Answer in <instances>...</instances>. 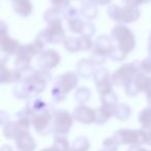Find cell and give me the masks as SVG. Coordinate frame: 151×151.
<instances>
[{
	"label": "cell",
	"instance_id": "4",
	"mask_svg": "<svg viewBox=\"0 0 151 151\" xmlns=\"http://www.w3.org/2000/svg\"><path fill=\"white\" fill-rule=\"evenodd\" d=\"M112 42H116V46L118 49L124 52L126 55L129 54L136 47V37L132 31L123 24H118L114 26L111 32Z\"/></svg>",
	"mask_w": 151,
	"mask_h": 151
},
{
	"label": "cell",
	"instance_id": "29",
	"mask_svg": "<svg viewBox=\"0 0 151 151\" xmlns=\"http://www.w3.org/2000/svg\"><path fill=\"white\" fill-rule=\"evenodd\" d=\"M13 94H14V96L19 99H26L29 97V94H28L27 90H26L25 86H24L23 82H22V80L17 82V85L14 87Z\"/></svg>",
	"mask_w": 151,
	"mask_h": 151
},
{
	"label": "cell",
	"instance_id": "34",
	"mask_svg": "<svg viewBox=\"0 0 151 151\" xmlns=\"http://www.w3.org/2000/svg\"><path fill=\"white\" fill-rule=\"evenodd\" d=\"M126 56H127V55H126L125 53L122 52L120 49H118L117 47H115V46H114V48L112 49V51L110 52V54L108 55V57H109L110 59H112L113 61H115V62L123 61L124 59L126 58Z\"/></svg>",
	"mask_w": 151,
	"mask_h": 151
},
{
	"label": "cell",
	"instance_id": "15",
	"mask_svg": "<svg viewBox=\"0 0 151 151\" xmlns=\"http://www.w3.org/2000/svg\"><path fill=\"white\" fill-rule=\"evenodd\" d=\"M15 141L18 151H34L36 148V142L29 132L19 134L15 138Z\"/></svg>",
	"mask_w": 151,
	"mask_h": 151
},
{
	"label": "cell",
	"instance_id": "3",
	"mask_svg": "<svg viewBox=\"0 0 151 151\" xmlns=\"http://www.w3.org/2000/svg\"><path fill=\"white\" fill-rule=\"evenodd\" d=\"M113 138L117 142L118 145H149L150 138H149L148 129L140 128V129H129V128H121L114 132Z\"/></svg>",
	"mask_w": 151,
	"mask_h": 151
},
{
	"label": "cell",
	"instance_id": "32",
	"mask_svg": "<svg viewBox=\"0 0 151 151\" xmlns=\"http://www.w3.org/2000/svg\"><path fill=\"white\" fill-rule=\"evenodd\" d=\"M61 16H62L61 9H56V7H51L44 14V20L48 23L49 21H52V20L61 19Z\"/></svg>",
	"mask_w": 151,
	"mask_h": 151
},
{
	"label": "cell",
	"instance_id": "39",
	"mask_svg": "<svg viewBox=\"0 0 151 151\" xmlns=\"http://www.w3.org/2000/svg\"><path fill=\"white\" fill-rule=\"evenodd\" d=\"M50 2L52 3L53 7H56L61 11L69 5V0H50Z\"/></svg>",
	"mask_w": 151,
	"mask_h": 151
},
{
	"label": "cell",
	"instance_id": "42",
	"mask_svg": "<svg viewBox=\"0 0 151 151\" xmlns=\"http://www.w3.org/2000/svg\"><path fill=\"white\" fill-rule=\"evenodd\" d=\"M9 114H7L5 111H2V110H0V126H2L4 123H6V122L9 121Z\"/></svg>",
	"mask_w": 151,
	"mask_h": 151
},
{
	"label": "cell",
	"instance_id": "24",
	"mask_svg": "<svg viewBox=\"0 0 151 151\" xmlns=\"http://www.w3.org/2000/svg\"><path fill=\"white\" fill-rule=\"evenodd\" d=\"M90 148V142L86 137H79L71 143L69 149L75 151H88Z\"/></svg>",
	"mask_w": 151,
	"mask_h": 151
},
{
	"label": "cell",
	"instance_id": "49",
	"mask_svg": "<svg viewBox=\"0 0 151 151\" xmlns=\"http://www.w3.org/2000/svg\"><path fill=\"white\" fill-rule=\"evenodd\" d=\"M99 151H105V150H104V149H103V150H99Z\"/></svg>",
	"mask_w": 151,
	"mask_h": 151
},
{
	"label": "cell",
	"instance_id": "22",
	"mask_svg": "<svg viewBox=\"0 0 151 151\" xmlns=\"http://www.w3.org/2000/svg\"><path fill=\"white\" fill-rule=\"evenodd\" d=\"M132 114V109L127 104H117L115 106V113H114V117L117 118L120 121H124L127 120L130 117Z\"/></svg>",
	"mask_w": 151,
	"mask_h": 151
},
{
	"label": "cell",
	"instance_id": "12",
	"mask_svg": "<svg viewBox=\"0 0 151 151\" xmlns=\"http://www.w3.org/2000/svg\"><path fill=\"white\" fill-rule=\"evenodd\" d=\"M114 48V44L112 42L111 37L106 34L99 35L95 38L93 42L92 46V56H99V57H108L112 49Z\"/></svg>",
	"mask_w": 151,
	"mask_h": 151
},
{
	"label": "cell",
	"instance_id": "19",
	"mask_svg": "<svg viewBox=\"0 0 151 151\" xmlns=\"http://www.w3.org/2000/svg\"><path fill=\"white\" fill-rule=\"evenodd\" d=\"M20 44L18 40H16L15 38H13L12 36H9V34L2 36L0 38V49L5 52L7 55H15L17 52L18 48H19Z\"/></svg>",
	"mask_w": 151,
	"mask_h": 151
},
{
	"label": "cell",
	"instance_id": "36",
	"mask_svg": "<svg viewBox=\"0 0 151 151\" xmlns=\"http://www.w3.org/2000/svg\"><path fill=\"white\" fill-rule=\"evenodd\" d=\"M62 16L67 20V21H68V20L78 18L79 17V11L76 9V7L68 5V6L65 7L64 9H62Z\"/></svg>",
	"mask_w": 151,
	"mask_h": 151
},
{
	"label": "cell",
	"instance_id": "35",
	"mask_svg": "<svg viewBox=\"0 0 151 151\" xmlns=\"http://www.w3.org/2000/svg\"><path fill=\"white\" fill-rule=\"evenodd\" d=\"M103 147L105 151H117L119 148V145L117 144L115 139L111 137V138H106L103 141Z\"/></svg>",
	"mask_w": 151,
	"mask_h": 151
},
{
	"label": "cell",
	"instance_id": "44",
	"mask_svg": "<svg viewBox=\"0 0 151 151\" xmlns=\"http://www.w3.org/2000/svg\"><path fill=\"white\" fill-rule=\"evenodd\" d=\"M127 151H149L148 149L144 148L142 146H137V145H132V146L128 147Z\"/></svg>",
	"mask_w": 151,
	"mask_h": 151
},
{
	"label": "cell",
	"instance_id": "38",
	"mask_svg": "<svg viewBox=\"0 0 151 151\" xmlns=\"http://www.w3.org/2000/svg\"><path fill=\"white\" fill-rule=\"evenodd\" d=\"M139 67H140V71H143V73H147L148 75L151 70V61L150 58L147 57L144 60L139 61Z\"/></svg>",
	"mask_w": 151,
	"mask_h": 151
},
{
	"label": "cell",
	"instance_id": "14",
	"mask_svg": "<svg viewBox=\"0 0 151 151\" xmlns=\"http://www.w3.org/2000/svg\"><path fill=\"white\" fill-rule=\"evenodd\" d=\"M42 50H44V48L34 40L33 42H30V44L20 45L17 52H16V57L31 61V59L40 54Z\"/></svg>",
	"mask_w": 151,
	"mask_h": 151
},
{
	"label": "cell",
	"instance_id": "13",
	"mask_svg": "<svg viewBox=\"0 0 151 151\" xmlns=\"http://www.w3.org/2000/svg\"><path fill=\"white\" fill-rule=\"evenodd\" d=\"M73 119L82 124H92L95 122L94 110L86 105H78L71 114Z\"/></svg>",
	"mask_w": 151,
	"mask_h": 151
},
{
	"label": "cell",
	"instance_id": "1",
	"mask_svg": "<svg viewBox=\"0 0 151 151\" xmlns=\"http://www.w3.org/2000/svg\"><path fill=\"white\" fill-rule=\"evenodd\" d=\"M79 83V76L75 71H67L58 76L51 89V95L55 103H61L70 91L77 88Z\"/></svg>",
	"mask_w": 151,
	"mask_h": 151
},
{
	"label": "cell",
	"instance_id": "41",
	"mask_svg": "<svg viewBox=\"0 0 151 151\" xmlns=\"http://www.w3.org/2000/svg\"><path fill=\"white\" fill-rule=\"evenodd\" d=\"M9 33V26L5 22L0 20V38Z\"/></svg>",
	"mask_w": 151,
	"mask_h": 151
},
{
	"label": "cell",
	"instance_id": "37",
	"mask_svg": "<svg viewBox=\"0 0 151 151\" xmlns=\"http://www.w3.org/2000/svg\"><path fill=\"white\" fill-rule=\"evenodd\" d=\"M95 26L93 25L92 23L90 22H85V25H84V28H83V31L81 33V35H84V36H87V37H92L93 35L95 34Z\"/></svg>",
	"mask_w": 151,
	"mask_h": 151
},
{
	"label": "cell",
	"instance_id": "11",
	"mask_svg": "<svg viewBox=\"0 0 151 151\" xmlns=\"http://www.w3.org/2000/svg\"><path fill=\"white\" fill-rule=\"evenodd\" d=\"M61 57L60 54L56 50L49 49V50H42L38 54V69H50L56 67L60 63Z\"/></svg>",
	"mask_w": 151,
	"mask_h": 151
},
{
	"label": "cell",
	"instance_id": "10",
	"mask_svg": "<svg viewBox=\"0 0 151 151\" xmlns=\"http://www.w3.org/2000/svg\"><path fill=\"white\" fill-rule=\"evenodd\" d=\"M47 24H48V26L44 30L47 34L49 44L57 45L62 42L65 38V32L63 29L61 19L52 20V21H49Z\"/></svg>",
	"mask_w": 151,
	"mask_h": 151
},
{
	"label": "cell",
	"instance_id": "27",
	"mask_svg": "<svg viewBox=\"0 0 151 151\" xmlns=\"http://www.w3.org/2000/svg\"><path fill=\"white\" fill-rule=\"evenodd\" d=\"M67 25H68V29L73 33L81 34L83 31V28H84L85 22L80 17H78V18H75V19L68 20L67 21Z\"/></svg>",
	"mask_w": 151,
	"mask_h": 151
},
{
	"label": "cell",
	"instance_id": "8",
	"mask_svg": "<svg viewBox=\"0 0 151 151\" xmlns=\"http://www.w3.org/2000/svg\"><path fill=\"white\" fill-rule=\"evenodd\" d=\"M73 123L71 114L64 109L57 110L53 113L51 132L55 136H65L69 132Z\"/></svg>",
	"mask_w": 151,
	"mask_h": 151
},
{
	"label": "cell",
	"instance_id": "5",
	"mask_svg": "<svg viewBox=\"0 0 151 151\" xmlns=\"http://www.w3.org/2000/svg\"><path fill=\"white\" fill-rule=\"evenodd\" d=\"M107 14L109 18H111L113 21L117 22L118 24H129L132 22H136L140 18L141 11L136 6L132 5H123L120 6L117 4L109 5L107 9Z\"/></svg>",
	"mask_w": 151,
	"mask_h": 151
},
{
	"label": "cell",
	"instance_id": "6",
	"mask_svg": "<svg viewBox=\"0 0 151 151\" xmlns=\"http://www.w3.org/2000/svg\"><path fill=\"white\" fill-rule=\"evenodd\" d=\"M27 112V111H26ZM30 119V124L33 125L34 129L40 134L46 136L51 132V124H52L53 113L50 111L49 107H46L42 110L28 113Z\"/></svg>",
	"mask_w": 151,
	"mask_h": 151
},
{
	"label": "cell",
	"instance_id": "45",
	"mask_svg": "<svg viewBox=\"0 0 151 151\" xmlns=\"http://www.w3.org/2000/svg\"><path fill=\"white\" fill-rule=\"evenodd\" d=\"M90 2L94 3V4H101V5H107L111 2L112 0H89Z\"/></svg>",
	"mask_w": 151,
	"mask_h": 151
},
{
	"label": "cell",
	"instance_id": "33",
	"mask_svg": "<svg viewBox=\"0 0 151 151\" xmlns=\"http://www.w3.org/2000/svg\"><path fill=\"white\" fill-rule=\"evenodd\" d=\"M78 40H79V48H80V51L88 52V51H90L91 49H92L93 42L90 37L81 35L80 37H78Z\"/></svg>",
	"mask_w": 151,
	"mask_h": 151
},
{
	"label": "cell",
	"instance_id": "2",
	"mask_svg": "<svg viewBox=\"0 0 151 151\" xmlns=\"http://www.w3.org/2000/svg\"><path fill=\"white\" fill-rule=\"evenodd\" d=\"M27 73V71H25ZM22 82L25 86L29 96L40 94L46 89L48 82L51 80L50 71L47 69H32L28 70L27 75H22Z\"/></svg>",
	"mask_w": 151,
	"mask_h": 151
},
{
	"label": "cell",
	"instance_id": "46",
	"mask_svg": "<svg viewBox=\"0 0 151 151\" xmlns=\"http://www.w3.org/2000/svg\"><path fill=\"white\" fill-rule=\"evenodd\" d=\"M0 151H14V150H13V148H12L11 145L4 144V145H2V146L0 147Z\"/></svg>",
	"mask_w": 151,
	"mask_h": 151
},
{
	"label": "cell",
	"instance_id": "17",
	"mask_svg": "<svg viewBox=\"0 0 151 151\" xmlns=\"http://www.w3.org/2000/svg\"><path fill=\"white\" fill-rule=\"evenodd\" d=\"M76 69H77V75L81 78L88 79L92 77L93 71L95 69V65L93 61L90 58H83L77 63L76 65Z\"/></svg>",
	"mask_w": 151,
	"mask_h": 151
},
{
	"label": "cell",
	"instance_id": "7",
	"mask_svg": "<svg viewBox=\"0 0 151 151\" xmlns=\"http://www.w3.org/2000/svg\"><path fill=\"white\" fill-rule=\"evenodd\" d=\"M138 71H140L139 61L125 63V64L121 65L119 68L116 69L112 73V76H110L112 84L118 87H125L132 80L134 76Z\"/></svg>",
	"mask_w": 151,
	"mask_h": 151
},
{
	"label": "cell",
	"instance_id": "43",
	"mask_svg": "<svg viewBox=\"0 0 151 151\" xmlns=\"http://www.w3.org/2000/svg\"><path fill=\"white\" fill-rule=\"evenodd\" d=\"M9 55H7L5 52H3L1 49H0V64L1 65H6L7 61H9Z\"/></svg>",
	"mask_w": 151,
	"mask_h": 151
},
{
	"label": "cell",
	"instance_id": "9",
	"mask_svg": "<svg viewBox=\"0 0 151 151\" xmlns=\"http://www.w3.org/2000/svg\"><path fill=\"white\" fill-rule=\"evenodd\" d=\"M92 77L99 95L113 90V84H112L111 78H110V73L106 67L99 66L97 68H95Z\"/></svg>",
	"mask_w": 151,
	"mask_h": 151
},
{
	"label": "cell",
	"instance_id": "23",
	"mask_svg": "<svg viewBox=\"0 0 151 151\" xmlns=\"http://www.w3.org/2000/svg\"><path fill=\"white\" fill-rule=\"evenodd\" d=\"M90 96H91V91L87 87L81 86L76 89L75 99L78 103V105H85L90 99Z\"/></svg>",
	"mask_w": 151,
	"mask_h": 151
},
{
	"label": "cell",
	"instance_id": "48",
	"mask_svg": "<svg viewBox=\"0 0 151 151\" xmlns=\"http://www.w3.org/2000/svg\"><path fill=\"white\" fill-rule=\"evenodd\" d=\"M68 151H75V150H71V149H69V150Z\"/></svg>",
	"mask_w": 151,
	"mask_h": 151
},
{
	"label": "cell",
	"instance_id": "26",
	"mask_svg": "<svg viewBox=\"0 0 151 151\" xmlns=\"http://www.w3.org/2000/svg\"><path fill=\"white\" fill-rule=\"evenodd\" d=\"M2 126H3V128H2L3 136H4L7 140H15V138L18 134L15 121H9H9L3 124Z\"/></svg>",
	"mask_w": 151,
	"mask_h": 151
},
{
	"label": "cell",
	"instance_id": "31",
	"mask_svg": "<svg viewBox=\"0 0 151 151\" xmlns=\"http://www.w3.org/2000/svg\"><path fill=\"white\" fill-rule=\"evenodd\" d=\"M139 122L142 125V128L149 129L150 127V109L149 108H146L141 111L139 115Z\"/></svg>",
	"mask_w": 151,
	"mask_h": 151
},
{
	"label": "cell",
	"instance_id": "20",
	"mask_svg": "<svg viewBox=\"0 0 151 151\" xmlns=\"http://www.w3.org/2000/svg\"><path fill=\"white\" fill-rule=\"evenodd\" d=\"M132 82L140 89L141 92H149V89H150V78H149V76L147 73H143V71H138L134 76Z\"/></svg>",
	"mask_w": 151,
	"mask_h": 151
},
{
	"label": "cell",
	"instance_id": "18",
	"mask_svg": "<svg viewBox=\"0 0 151 151\" xmlns=\"http://www.w3.org/2000/svg\"><path fill=\"white\" fill-rule=\"evenodd\" d=\"M32 7L30 0H13V9L20 17H29L32 13Z\"/></svg>",
	"mask_w": 151,
	"mask_h": 151
},
{
	"label": "cell",
	"instance_id": "28",
	"mask_svg": "<svg viewBox=\"0 0 151 151\" xmlns=\"http://www.w3.org/2000/svg\"><path fill=\"white\" fill-rule=\"evenodd\" d=\"M53 147L57 151H68L70 144H69V142L66 140V138L64 136H55Z\"/></svg>",
	"mask_w": 151,
	"mask_h": 151
},
{
	"label": "cell",
	"instance_id": "30",
	"mask_svg": "<svg viewBox=\"0 0 151 151\" xmlns=\"http://www.w3.org/2000/svg\"><path fill=\"white\" fill-rule=\"evenodd\" d=\"M99 97H101V101L103 105L116 106L118 103V97L113 90L110 91V92L105 93V94L99 95Z\"/></svg>",
	"mask_w": 151,
	"mask_h": 151
},
{
	"label": "cell",
	"instance_id": "40",
	"mask_svg": "<svg viewBox=\"0 0 151 151\" xmlns=\"http://www.w3.org/2000/svg\"><path fill=\"white\" fill-rule=\"evenodd\" d=\"M150 0H123V2L127 5H132V6H140L142 4H145V3L149 2Z\"/></svg>",
	"mask_w": 151,
	"mask_h": 151
},
{
	"label": "cell",
	"instance_id": "47",
	"mask_svg": "<svg viewBox=\"0 0 151 151\" xmlns=\"http://www.w3.org/2000/svg\"><path fill=\"white\" fill-rule=\"evenodd\" d=\"M40 151H57L56 149L54 148L53 146H51V147H48V148H45V149H42Z\"/></svg>",
	"mask_w": 151,
	"mask_h": 151
},
{
	"label": "cell",
	"instance_id": "25",
	"mask_svg": "<svg viewBox=\"0 0 151 151\" xmlns=\"http://www.w3.org/2000/svg\"><path fill=\"white\" fill-rule=\"evenodd\" d=\"M63 46L64 49L69 53H77L80 52V48H79V40L78 37H73V36H65L63 40Z\"/></svg>",
	"mask_w": 151,
	"mask_h": 151
},
{
	"label": "cell",
	"instance_id": "21",
	"mask_svg": "<svg viewBox=\"0 0 151 151\" xmlns=\"http://www.w3.org/2000/svg\"><path fill=\"white\" fill-rule=\"evenodd\" d=\"M97 13H99V9H97V7H96V4L90 2V1L83 3V4L81 5L80 12H79V14H80L83 18L88 20V21H91V20L94 19L97 16Z\"/></svg>",
	"mask_w": 151,
	"mask_h": 151
},
{
	"label": "cell",
	"instance_id": "16",
	"mask_svg": "<svg viewBox=\"0 0 151 151\" xmlns=\"http://www.w3.org/2000/svg\"><path fill=\"white\" fill-rule=\"evenodd\" d=\"M95 113V122L94 123L101 125L105 124L110 118L114 117L115 113V106H109V105H103L99 107L96 110H94Z\"/></svg>",
	"mask_w": 151,
	"mask_h": 151
}]
</instances>
